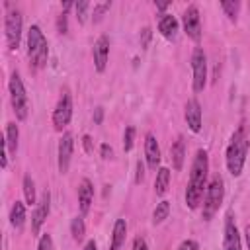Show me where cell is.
<instances>
[{
	"label": "cell",
	"instance_id": "cell-20",
	"mask_svg": "<svg viewBox=\"0 0 250 250\" xmlns=\"http://www.w3.org/2000/svg\"><path fill=\"white\" fill-rule=\"evenodd\" d=\"M127 236V223L125 219H117L113 223V230H111V242H109V250H121L123 242Z\"/></svg>",
	"mask_w": 250,
	"mask_h": 250
},
{
	"label": "cell",
	"instance_id": "cell-21",
	"mask_svg": "<svg viewBox=\"0 0 250 250\" xmlns=\"http://www.w3.org/2000/svg\"><path fill=\"white\" fill-rule=\"evenodd\" d=\"M25 203L23 201H14L12 209H10V225L16 230H21L25 225Z\"/></svg>",
	"mask_w": 250,
	"mask_h": 250
},
{
	"label": "cell",
	"instance_id": "cell-36",
	"mask_svg": "<svg viewBox=\"0 0 250 250\" xmlns=\"http://www.w3.org/2000/svg\"><path fill=\"white\" fill-rule=\"evenodd\" d=\"M148 41H150V27H145V29L141 31V47H145V49H146Z\"/></svg>",
	"mask_w": 250,
	"mask_h": 250
},
{
	"label": "cell",
	"instance_id": "cell-32",
	"mask_svg": "<svg viewBox=\"0 0 250 250\" xmlns=\"http://www.w3.org/2000/svg\"><path fill=\"white\" fill-rule=\"evenodd\" d=\"M178 250H199V244H197V240H193V238H186V240L180 242Z\"/></svg>",
	"mask_w": 250,
	"mask_h": 250
},
{
	"label": "cell",
	"instance_id": "cell-39",
	"mask_svg": "<svg viewBox=\"0 0 250 250\" xmlns=\"http://www.w3.org/2000/svg\"><path fill=\"white\" fill-rule=\"evenodd\" d=\"M84 250H98V244H96V240H94V238H90V240L84 244Z\"/></svg>",
	"mask_w": 250,
	"mask_h": 250
},
{
	"label": "cell",
	"instance_id": "cell-13",
	"mask_svg": "<svg viewBox=\"0 0 250 250\" xmlns=\"http://www.w3.org/2000/svg\"><path fill=\"white\" fill-rule=\"evenodd\" d=\"M184 117H186V123L189 127L191 133H199L201 131V125H203V111H201V104L197 98H189L186 102V107H184Z\"/></svg>",
	"mask_w": 250,
	"mask_h": 250
},
{
	"label": "cell",
	"instance_id": "cell-17",
	"mask_svg": "<svg viewBox=\"0 0 250 250\" xmlns=\"http://www.w3.org/2000/svg\"><path fill=\"white\" fill-rule=\"evenodd\" d=\"M18 145H20V127L14 121H10L6 123V131H4V146L12 158L18 152Z\"/></svg>",
	"mask_w": 250,
	"mask_h": 250
},
{
	"label": "cell",
	"instance_id": "cell-37",
	"mask_svg": "<svg viewBox=\"0 0 250 250\" xmlns=\"http://www.w3.org/2000/svg\"><path fill=\"white\" fill-rule=\"evenodd\" d=\"M82 145H84V150H86L88 154L94 150V146H92V137H90V135H84V137H82Z\"/></svg>",
	"mask_w": 250,
	"mask_h": 250
},
{
	"label": "cell",
	"instance_id": "cell-5",
	"mask_svg": "<svg viewBox=\"0 0 250 250\" xmlns=\"http://www.w3.org/2000/svg\"><path fill=\"white\" fill-rule=\"evenodd\" d=\"M6 16H4V37L8 51H16L21 41V29H23V16L18 8H12L10 2H6Z\"/></svg>",
	"mask_w": 250,
	"mask_h": 250
},
{
	"label": "cell",
	"instance_id": "cell-33",
	"mask_svg": "<svg viewBox=\"0 0 250 250\" xmlns=\"http://www.w3.org/2000/svg\"><path fill=\"white\" fill-rule=\"evenodd\" d=\"M100 154H102L104 160H107V158L113 156V148H111L107 143H102V145H100Z\"/></svg>",
	"mask_w": 250,
	"mask_h": 250
},
{
	"label": "cell",
	"instance_id": "cell-29",
	"mask_svg": "<svg viewBox=\"0 0 250 250\" xmlns=\"http://www.w3.org/2000/svg\"><path fill=\"white\" fill-rule=\"evenodd\" d=\"M133 145H135V127L129 125V127H125V133H123V150L129 152L133 148Z\"/></svg>",
	"mask_w": 250,
	"mask_h": 250
},
{
	"label": "cell",
	"instance_id": "cell-28",
	"mask_svg": "<svg viewBox=\"0 0 250 250\" xmlns=\"http://www.w3.org/2000/svg\"><path fill=\"white\" fill-rule=\"evenodd\" d=\"M109 8H111V2H98V4H94V10H92V20H94V23L102 21L104 16H105V12H107Z\"/></svg>",
	"mask_w": 250,
	"mask_h": 250
},
{
	"label": "cell",
	"instance_id": "cell-34",
	"mask_svg": "<svg viewBox=\"0 0 250 250\" xmlns=\"http://www.w3.org/2000/svg\"><path fill=\"white\" fill-rule=\"evenodd\" d=\"M131 250H148V244H146V240L143 236H137L133 240V248Z\"/></svg>",
	"mask_w": 250,
	"mask_h": 250
},
{
	"label": "cell",
	"instance_id": "cell-38",
	"mask_svg": "<svg viewBox=\"0 0 250 250\" xmlns=\"http://www.w3.org/2000/svg\"><path fill=\"white\" fill-rule=\"evenodd\" d=\"M102 119H104V107H96V113H94V123H102Z\"/></svg>",
	"mask_w": 250,
	"mask_h": 250
},
{
	"label": "cell",
	"instance_id": "cell-27",
	"mask_svg": "<svg viewBox=\"0 0 250 250\" xmlns=\"http://www.w3.org/2000/svg\"><path fill=\"white\" fill-rule=\"evenodd\" d=\"M90 8H92V4L86 2V0L74 2V14H76L78 23H84V21H86V18H88V10H90Z\"/></svg>",
	"mask_w": 250,
	"mask_h": 250
},
{
	"label": "cell",
	"instance_id": "cell-6",
	"mask_svg": "<svg viewBox=\"0 0 250 250\" xmlns=\"http://www.w3.org/2000/svg\"><path fill=\"white\" fill-rule=\"evenodd\" d=\"M223 197H225V184H223V178L221 176H215L209 184H207V189H205V195H203V209H201V215H203V221H211L215 217V213L219 211L221 203H223Z\"/></svg>",
	"mask_w": 250,
	"mask_h": 250
},
{
	"label": "cell",
	"instance_id": "cell-25",
	"mask_svg": "<svg viewBox=\"0 0 250 250\" xmlns=\"http://www.w3.org/2000/svg\"><path fill=\"white\" fill-rule=\"evenodd\" d=\"M168 217H170V201L162 199L160 203H156V207H154V211H152V223H154V225H160V223H164Z\"/></svg>",
	"mask_w": 250,
	"mask_h": 250
},
{
	"label": "cell",
	"instance_id": "cell-7",
	"mask_svg": "<svg viewBox=\"0 0 250 250\" xmlns=\"http://www.w3.org/2000/svg\"><path fill=\"white\" fill-rule=\"evenodd\" d=\"M189 64H191V90L199 94L207 86V57L201 47H195L191 51Z\"/></svg>",
	"mask_w": 250,
	"mask_h": 250
},
{
	"label": "cell",
	"instance_id": "cell-22",
	"mask_svg": "<svg viewBox=\"0 0 250 250\" xmlns=\"http://www.w3.org/2000/svg\"><path fill=\"white\" fill-rule=\"evenodd\" d=\"M170 168H166V166H160L158 170H156V178H154V191H156V195H164L166 191H168V186H170Z\"/></svg>",
	"mask_w": 250,
	"mask_h": 250
},
{
	"label": "cell",
	"instance_id": "cell-24",
	"mask_svg": "<svg viewBox=\"0 0 250 250\" xmlns=\"http://www.w3.org/2000/svg\"><path fill=\"white\" fill-rule=\"evenodd\" d=\"M70 234H72V240L74 242H82L84 240V236H86V223H84V217L82 215H76L70 221Z\"/></svg>",
	"mask_w": 250,
	"mask_h": 250
},
{
	"label": "cell",
	"instance_id": "cell-8",
	"mask_svg": "<svg viewBox=\"0 0 250 250\" xmlns=\"http://www.w3.org/2000/svg\"><path fill=\"white\" fill-rule=\"evenodd\" d=\"M51 119H53V127L57 131H61V133L70 123V119H72V96L68 94V90H64L61 94V98H59V102H57V105L53 109V117Z\"/></svg>",
	"mask_w": 250,
	"mask_h": 250
},
{
	"label": "cell",
	"instance_id": "cell-26",
	"mask_svg": "<svg viewBox=\"0 0 250 250\" xmlns=\"http://www.w3.org/2000/svg\"><path fill=\"white\" fill-rule=\"evenodd\" d=\"M221 10L225 12V16H227L230 21H236L238 12H240V2H238V0H223V2H221Z\"/></svg>",
	"mask_w": 250,
	"mask_h": 250
},
{
	"label": "cell",
	"instance_id": "cell-2",
	"mask_svg": "<svg viewBox=\"0 0 250 250\" xmlns=\"http://www.w3.org/2000/svg\"><path fill=\"white\" fill-rule=\"evenodd\" d=\"M248 146H250V139H248V133H246V125L242 121L236 127V131L232 133V137L227 145V152H225V162H227V170L230 172V176L238 178L242 174L244 164H246Z\"/></svg>",
	"mask_w": 250,
	"mask_h": 250
},
{
	"label": "cell",
	"instance_id": "cell-3",
	"mask_svg": "<svg viewBox=\"0 0 250 250\" xmlns=\"http://www.w3.org/2000/svg\"><path fill=\"white\" fill-rule=\"evenodd\" d=\"M27 59H29V68L33 72L41 70L47 64L49 59V43L45 33L41 31L39 25H31L27 31Z\"/></svg>",
	"mask_w": 250,
	"mask_h": 250
},
{
	"label": "cell",
	"instance_id": "cell-41",
	"mask_svg": "<svg viewBox=\"0 0 250 250\" xmlns=\"http://www.w3.org/2000/svg\"><path fill=\"white\" fill-rule=\"evenodd\" d=\"M154 6H156L158 10H162V12H164V10H166L170 4H168V2H154Z\"/></svg>",
	"mask_w": 250,
	"mask_h": 250
},
{
	"label": "cell",
	"instance_id": "cell-10",
	"mask_svg": "<svg viewBox=\"0 0 250 250\" xmlns=\"http://www.w3.org/2000/svg\"><path fill=\"white\" fill-rule=\"evenodd\" d=\"M182 25H184V31L189 39H193L195 43L201 39V16H199V8L195 4H189L184 10Z\"/></svg>",
	"mask_w": 250,
	"mask_h": 250
},
{
	"label": "cell",
	"instance_id": "cell-18",
	"mask_svg": "<svg viewBox=\"0 0 250 250\" xmlns=\"http://www.w3.org/2000/svg\"><path fill=\"white\" fill-rule=\"evenodd\" d=\"M170 158H172V168L176 172H180L184 168V160H186V141L182 135L176 137V141L170 146Z\"/></svg>",
	"mask_w": 250,
	"mask_h": 250
},
{
	"label": "cell",
	"instance_id": "cell-4",
	"mask_svg": "<svg viewBox=\"0 0 250 250\" xmlns=\"http://www.w3.org/2000/svg\"><path fill=\"white\" fill-rule=\"evenodd\" d=\"M8 92H10V104H12V109L16 113V119L18 121H25L27 119V113H29V98H27L23 80H21V76H20L18 70H14L10 74Z\"/></svg>",
	"mask_w": 250,
	"mask_h": 250
},
{
	"label": "cell",
	"instance_id": "cell-40",
	"mask_svg": "<svg viewBox=\"0 0 250 250\" xmlns=\"http://www.w3.org/2000/svg\"><path fill=\"white\" fill-rule=\"evenodd\" d=\"M244 240H246V246H248V250H250V225L244 227Z\"/></svg>",
	"mask_w": 250,
	"mask_h": 250
},
{
	"label": "cell",
	"instance_id": "cell-30",
	"mask_svg": "<svg viewBox=\"0 0 250 250\" xmlns=\"http://www.w3.org/2000/svg\"><path fill=\"white\" fill-rule=\"evenodd\" d=\"M37 250H53V238L49 232L41 234L39 236V242H37Z\"/></svg>",
	"mask_w": 250,
	"mask_h": 250
},
{
	"label": "cell",
	"instance_id": "cell-9",
	"mask_svg": "<svg viewBox=\"0 0 250 250\" xmlns=\"http://www.w3.org/2000/svg\"><path fill=\"white\" fill-rule=\"evenodd\" d=\"M72 152H74V137L70 131H64L59 139V146H57V166L61 174H66L70 168V160H72Z\"/></svg>",
	"mask_w": 250,
	"mask_h": 250
},
{
	"label": "cell",
	"instance_id": "cell-31",
	"mask_svg": "<svg viewBox=\"0 0 250 250\" xmlns=\"http://www.w3.org/2000/svg\"><path fill=\"white\" fill-rule=\"evenodd\" d=\"M57 31L66 35L68 33V21H66V12H61L59 18H57Z\"/></svg>",
	"mask_w": 250,
	"mask_h": 250
},
{
	"label": "cell",
	"instance_id": "cell-14",
	"mask_svg": "<svg viewBox=\"0 0 250 250\" xmlns=\"http://www.w3.org/2000/svg\"><path fill=\"white\" fill-rule=\"evenodd\" d=\"M92 57H94V68L98 72H104L107 66V61H109V37L107 35H100L96 39Z\"/></svg>",
	"mask_w": 250,
	"mask_h": 250
},
{
	"label": "cell",
	"instance_id": "cell-16",
	"mask_svg": "<svg viewBox=\"0 0 250 250\" xmlns=\"http://www.w3.org/2000/svg\"><path fill=\"white\" fill-rule=\"evenodd\" d=\"M92 201H94V184L88 178H82L78 184V209L82 217L90 211Z\"/></svg>",
	"mask_w": 250,
	"mask_h": 250
},
{
	"label": "cell",
	"instance_id": "cell-15",
	"mask_svg": "<svg viewBox=\"0 0 250 250\" xmlns=\"http://www.w3.org/2000/svg\"><path fill=\"white\" fill-rule=\"evenodd\" d=\"M145 160L150 170L160 168V145H158L154 133L145 135Z\"/></svg>",
	"mask_w": 250,
	"mask_h": 250
},
{
	"label": "cell",
	"instance_id": "cell-11",
	"mask_svg": "<svg viewBox=\"0 0 250 250\" xmlns=\"http://www.w3.org/2000/svg\"><path fill=\"white\" fill-rule=\"evenodd\" d=\"M49 213H51V193L49 189H45L41 197L37 199V205L33 207V213H31V234H39Z\"/></svg>",
	"mask_w": 250,
	"mask_h": 250
},
{
	"label": "cell",
	"instance_id": "cell-35",
	"mask_svg": "<svg viewBox=\"0 0 250 250\" xmlns=\"http://www.w3.org/2000/svg\"><path fill=\"white\" fill-rule=\"evenodd\" d=\"M145 180V164L141 160H137V176H135V182L141 184Z\"/></svg>",
	"mask_w": 250,
	"mask_h": 250
},
{
	"label": "cell",
	"instance_id": "cell-1",
	"mask_svg": "<svg viewBox=\"0 0 250 250\" xmlns=\"http://www.w3.org/2000/svg\"><path fill=\"white\" fill-rule=\"evenodd\" d=\"M207 176H209V154L207 150L199 148L191 160L189 180L186 186V205L189 209H197L199 203L203 201L207 189Z\"/></svg>",
	"mask_w": 250,
	"mask_h": 250
},
{
	"label": "cell",
	"instance_id": "cell-19",
	"mask_svg": "<svg viewBox=\"0 0 250 250\" xmlns=\"http://www.w3.org/2000/svg\"><path fill=\"white\" fill-rule=\"evenodd\" d=\"M158 31L166 39H174L178 33V20L172 14H162L158 20Z\"/></svg>",
	"mask_w": 250,
	"mask_h": 250
},
{
	"label": "cell",
	"instance_id": "cell-12",
	"mask_svg": "<svg viewBox=\"0 0 250 250\" xmlns=\"http://www.w3.org/2000/svg\"><path fill=\"white\" fill-rule=\"evenodd\" d=\"M225 236H223V248L225 250H242V238L236 227V221L232 213H227L225 217Z\"/></svg>",
	"mask_w": 250,
	"mask_h": 250
},
{
	"label": "cell",
	"instance_id": "cell-23",
	"mask_svg": "<svg viewBox=\"0 0 250 250\" xmlns=\"http://www.w3.org/2000/svg\"><path fill=\"white\" fill-rule=\"evenodd\" d=\"M21 189H23V197L27 205H37V197H35V182L29 174L23 176L21 180Z\"/></svg>",
	"mask_w": 250,
	"mask_h": 250
}]
</instances>
